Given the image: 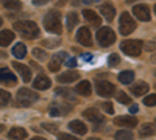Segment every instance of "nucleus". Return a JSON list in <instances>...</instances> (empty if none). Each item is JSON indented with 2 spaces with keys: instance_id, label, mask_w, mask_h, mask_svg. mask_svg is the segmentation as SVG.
<instances>
[{
  "instance_id": "6e6552de",
  "label": "nucleus",
  "mask_w": 156,
  "mask_h": 140,
  "mask_svg": "<svg viewBox=\"0 0 156 140\" xmlns=\"http://www.w3.org/2000/svg\"><path fill=\"white\" fill-rule=\"evenodd\" d=\"M115 92V86L109 81H98L97 83V94L100 97H111Z\"/></svg>"
},
{
  "instance_id": "dca6fc26",
  "label": "nucleus",
  "mask_w": 156,
  "mask_h": 140,
  "mask_svg": "<svg viewBox=\"0 0 156 140\" xmlns=\"http://www.w3.org/2000/svg\"><path fill=\"white\" fill-rule=\"evenodd\" d=\"M100 12H101L103 17H105L108 22H111V20L114 19V16H115V8H114L111 3H103V5L100 6Z\"/></svg>"
},
{
  "instance_id": "f8f14e48",
  "label": "nucleus",
  "mask_w": 156,
  "mask_h": 140,
  "mask_svg": "<svg viewBox=\"0 0 156 140\" xmlns=\"http://www.w3.org/2000/svg\"><path fill=\"white\" fill-rule=\"evenodd\" d=\"M83 117L87 118L89 121H92V123H103V121H105V117H103L101 114H100L97 109H94V108L86 109V111L83 112Z\"/></svg>"
},
{
  "instance_id": "a878e982",
  "label": "nucleus",
  "mask_w": 156,
  "mask_h": 140,
  "mask_svg": "<svg viewBox=\"0 0 156 140\" xmlns=\"http://www.w3.org/2000/svg\"><path fill=\"white\" fill-rule=\"evenodd\" d=\"M133 80H134V72L131 70H123L119 73V81L122 84H129V83H133Z\"/></svg>"
},
{
  "instance_id": "6ab92c4d",
  "label": "nucleus",
  "mask_w": 156,
  "mask_h": 140,
  "mask_svg": "<svg viewBox=\"0 0 156 140\" xmlns=\"http://www.w3.org/2000/svg\"><path fill=\"white\" fill-rule=\"evenodd\" d=\"M75 92L78 94V95H83V97H89L90 95V83L87 81V80H84V81H80L76 84V87H75Z\"/></svg>"
},
{
  "instance_id": "a211bd4d",
  "label": "nucleus",
  "mask_w": 156,
  "mask_h": 140,
  "mask_svg": "<svg viewBox=\"0 0 156 140\" xmlns=\"http://www.w3.org/2000/svg\"><path fill=\"white\" fill-rule=\"evenodd\" d=\"M69 128H70V131H73V132L78 134V135H83V134L87 132V126H86L83 121H80V120L70 121V123H69Z\"/></svg>"
},
{
  "instance_id": "2eb2a0df",
  "label": "nucleus",
  "mask_w": 156,
  "mask_h": 140,
  "mask_svg": "<svg viewBox=\"0 0 156 140\" xmlns=\"http://www.w3.org/2000/svg\"><path fill=\"white\" fill-rule=\"evenodd\" d=\"M51 84V81L47 78L45 75H39L37 78L33 81V87L37 89V90H45V89H48Z\"/></svg>"
},
{
  "instance_id": "39448f33",
  "label": "nucleus",
  "mask_w": 156,
  "mask_h": 140,
  "mask_svg": "<svg viewBox=\"0 0 156 140\" xmlns=\"http://www.w3.org/2000/svg\"><path fill=\"white\" fill-rule=\"evenodd\" d=\"M97 42L101 47H109L115 42V33L109 27H101L97 31Z\"/></svg>"
},
{
  "instance_id": "3c124183",
  "label": "nucleus",
  "mask_w": 156,
  "mask_h": 140,
  "mask_svg": "<svg viewBox=\"0 0 156 140\" xmlns=\"http://www.w3.org/2000/svg\"><path fill=\"white\" fill-rule=\"evenodd\" d=\"M154 12H156V5H154Z\"/></svg>"
},
{
  "instance_id": "ddd939ff",
  "label": "nucleus",
  "mask_w": 156,
  "mask_h": 140,
  "mask_svg": "<svg viewBox=\"0 0 156 140\" xmlns=\"http://www.w3.org/2000/svg\"><path fill=\"white\" fill-rule=\"evenodd\" d=\"M12 67L19 72L23 83H30L31 81V70H30V67H27L25 64H20V62H12Z\"/></svg>"
},
{
  "instance_id": "20e7f679",
  "label": "nucleus",
  "mask_w": 156,
  "mask_h": 140,
  "mask_svg": "<svg viewBox=\"0 0 156 140\" xmlns=\"http://www.w3.org/2000/svg\"><path fill=\"white\" fill-rule=\"evenodd\" d=\"M16 100L20 106H31L39 100V95L34 90H30V89H19Z\"/></svg>"
},
{
  "instance_id": "f704fd0d",
  "label": "nucleus",
  "mask_w": 156,
  "mask_h": 140,
  "mask_svg": "<svg viewBox=\"0 0 156 140\" xmlns=\"http://www.w3.org/2000/svg\"><path fill=\"white\" fill-rule=\"evenodd\" d=\"M144 104H145V106H148V108L156 106V95H148V97H145Z\"/></svg>"
},
{
  "instance_id": "de8ad7c7",
  "label": "nucleus",
  "mask_w": 156,
  "mask_h": 140,
  "mask_svg": "<svg viewBox=\"0 0 156 140\" xmlns=\"http://www.w3.org/2000/svg\"><path fill=\"white\" fill-rule=\"evenodd\" d=\"M3 129H5V126H3V125H0V132H2Z\"/></svg>"
},
{
  "instance_id": "c03bdc74",
  "label": "nucleus",
  "mask_w": 156,
  "mask_h": 140,
  "mask_svg": "<svg viewBox=\"0 0 156 140\" xmlns=\"http://www.w3.org/2000/svg\"><path fill=\"white\" fill-rule=\"evenodd\" d=\"M30 140H47V138H44V137H33V138H30Z\"/></svg>"
},
{
  "instance_id": "5701e85b",
  "label": "nucleus",
  "mask_w": 156,
  "mask_h": 140,
  "mask_svg": "<svg viewBox=\"0 0 156 140\" xmlns=\"http://www.w3.org/2000/svg\"><path fill=\"white\" fill-rule=\"evenodd\" d=\"M78 78H80V73H76V72H64L62 75L58 76V81L59 83H73Z\"/></svg>"
},
{
  "instance_id": "09e8293b",
  "label": "nucleus",
  "mask_w": 156,
  "mask_h": 140,
  "mask_svg": "<svg viewBox=\"0 0 156 140\" xmlns=\"http://www.w3.org/2000/svg\"><path fill=\"white\" fill-rule=\"evenodd\" d=\"M89 140H100V138H97V137H90Z\"/></svg>"
},
{
  "instance_id": "b1692460",
  "label": "nucleus",
  "mask_w": 156,
  "mask_h": 140,
  "mask_svg": "<svg viewBox=\"0 0 156 140\" xmlns=\"http://www.w3.org/2000/svg\"><path fill=\"white\" fill-rule=\"evenodd\" d=\"M8 137L12 140H23V138H27V131L23 128H12L8 132Z\"/></svg>"
},
{
  "instance_id": "9b49d317",
  "label": "nucleus",
  "mask_w": 156,
  "mask_h": 140,
  "mask_svg": "<svg viewBox=\"0 0 156 140\" xmlns=\"http://www.w3.org/2000/svg\"><path fill=\"white\" fill-rule=\"evenodd\" d=\"M133 12H134V16L142 20V22H148L150 20V8L147 5H136L133 8Z\"/></svg>"
},
{
  "instance_id": "cd10ccee",
  "label": "nucleus",
  "mask_w": 156,
  "mask_h": 140,
  "mask_svg": "<svg viewBox=\"0 0 156 140\" xmlns=\"http://www.w3.org/2000/svg\"><path fill=\"white\" fill-rule=\"evenodd\" d=\"M114 138L115 140H134V135L128 129H120V131H117L114 134Z\"/></svg>"
},
{
  "instance_id": "9d476101",
  "label": "nucleus",
  "mask_w": 156,
  "mask_h": 140,
  "mask_svg": "<svg viewBox=\"0 0 156 140\" xmlns=\"http://www.w3.org/2000/svg\"><path fill=\"white\" fill-rule=\"evenodd\" d=\"M115 126H123V128H136L137 126V118L133 115H123V117H115L114 118Z\"/></svg>"
},
{
  "instance_id": "864d4df0",
  "label": "nucleus",
  "mask_w": 156,
  "mask_h": 140,
  "mask_svg": "<svg viewBox=\"0 0 156 140\" xmlns=\"http://www.w3.org/2000/svg\"><path fill=\"white\" fill-rule=\"evenodd\" d=\"M154 75H156V70H154Z\"/></svg>"
},
{
  "instance_id": "f257e3e1",
  "label": "nucleus",
  "mask_w": 156,
  "mask_h": 140,
  "mask_svg": "<svg viewBox=\"0 0 156 140\" xmlns=\"http://www.w3.org/2000/svg\"><path fill=\"white\" fill-rule=\"evenodd\" d=\"M14 30L22 36V37H27V39H34V37L39 36V28L37 25L31 20H20L14 23Z\"/></svg>"
},
{
  "instance_id": "4c0bfd02",
  "label": "nucleus",
  "mask_w": 156,
  "mask_h": 140,
  "mask_svg": "<svg viewBox=\"0 0 156 140\" xmlns=\"http://www.w3.org/2000/svg\"><path fill=\"white\" fill-rule=\"evenodd\" d=\"M58 140H80V138H76L75 135H70V134H66V132H62L58 135Z\"/></svg>"
},
{
  "instance_id": "1a4fd4ad",
  "label": "nucleus",
  "mask_w": 156,
  "mask_h": 140,
  "mask_svg": "<svg viewBox=\"0 0 156 140\" xmlns=\"http://www.w3.org/2000/svg\"><path fill=\"white\" fill-rule=\"evenodd\" d=\"M76 41L80 42L84 47H90L92 45V36H90V31L87 27H81L76 31Z\"/></svg>"
},
{
  "instance_id": "603ef678",
  "label": "nucleus",
  "mask_w": 156,
  "mask_h": 140,
  "mask_svg": "<svg viewBox=\"0 0 156 140\" xmlns=\"http://www.w3.org/2000/svg\"><path fill=\"white\" fill-rule=\"evenodd\" d=\"M154 89H156V84H154Z\"/></svg>"
},
{
  "instance_id": "0eeeda50",
  "label": "nucleus",
  "mask_w": 156,
  "mask_h": 140,
  "mask_svg": "<svg viewBox=\"0 0 156 140\" xmlns=\"http://www.w3.org/2000/svg\"><path fill=\"white\" fill-rule=\"evenodd\" d=\"M119 27H120V33H122L123 36H128V34H131V33L136 30V22L133 20V17L129 16L126 11H123L122 16H120Z\"/></svg>"
},
{
  "instance_id": "72a5a7b5",
  "label": "nucleus",
  "mask_w": 156,
  "mask_h": 140,
  "mask_svg": "<svg viewBox=\"0 0 156 140\" xmlns=\"http://www.w3.org/2000/svg\"><path fill=\"white\" fill-rule=\"evenodd\" d=\"M33 56L36 59H39V61H45L47 59V53L44 52V50H41V48H34L33 50Z\"/></svg>"
},
{
  "instance_id": "2f4dec72",
  "label": "nucleus",
  "mask_w": 156,
  "mask_h": 140,
  "mask_svg": "<svg viewBox=\"0 0 156 140\" xmlns=\"http://www.w3.org/2000/svg\"><path fill=\"white\" fill-rule=\"evenodd\" d=\"M120 64V58H119V55H109V58H108V66L109 67H117Z\"/></svg>"
},
{
  "instance_id": "ea45409f",
  "label": "nucleus",
  "mask_w": 156,
  "mask_h": 140,
  "mask_svg": "<svg viewBox=\"0 0 156 140\" xmlns=\"http://www.w3.org/2000/svg\"><path fill=\"white\" fill-rule=\"evenodd\" d=\"M66 66H67V67H76V59H73V58L67 59V61H66Z\"/></svg>"
},
{
  "instance_id": "c756f323",
  "label": "nucleus",
  "mask_w": 156,
  "mask_h": 140,
  "mask_svg": "<svg viewBox=\"0 0 156 140\" xmlns=\"http://www.w3.org/2000/svg\"><path fill=\"white\" fill-rule=\"evenodd\" d=\"M59 67H61V58L56 55V56H53V58L50 59L48 69H50L51 72H58V70H59Z\"/></svg>"
},
{
  "instance_id": "a18cd8bd",
  "label": "nucleus",
  "mask_w": 156,
  "mask_h": 140,
  "mask_svg": "<svg viewBox=\"0 0 156 140\" xmlns=\"http://www.w3.org/2000/svg\"><path fill=\"white\" fill-rule=\"evenodd\" d=\"M33 3H34V5H44L45 2H44V0H41V2H33Z\"/></svg>"
},
{
  "instance_id": "7c9ffc66",
  "label": "nucleus",
  "mask_w": 156,
  "mask_h": 140,
  "mask_svg": "<svg viewBox=\"0 0 156 140\" xmlns=\"http://www.w3.org/2000/svg\"><path fill=\"white\" fill-rule=\"evenodd\" d=\"M9 101H11V95H9V92L3 90V89H0V106H6Z\"/></svg>"
},
{
  "instance_id": "8fccbe9b",
  "label": "nucleus",
  "mask_w": 156,
  "mask_h": 140,
  "mask_svg": "<svg viewBox=\"0 0 156 140\" xmlns=\"http://www.w3.org/2000/svg\"><path fill=\"white\" fill-rule=\"evenodd\" d=\"M2 23H3V20H2V19H0V27H2Z\"/></svg>"
},
{
  "instance_id": "a19ab883",
  "label": "nucleus",
  "mask_w": 156,
  "mask_h": 140,
  "mask_svg": "<svg viewBox=\"0 0 156 140\" xmlns=\"http://www.w3.org/2000/svg\"><path fill=\"white\" fill-rule=\"evenodd\" d=\"M59 42L56 41V42H50V41H44V45H47V47H55V45H58Z\"/></svg>"
},
{
  "instance_id": "473e14b6",
  "label": "nucleus",
  "mask_w": 156,
  "mask_h": 140,
  "mask_svg": "<svg viewBox=\"0 0 156 140\" xmlns=\"http://www.w3.org/2000/svg\"><path fill=\"white\" fill-rule=\"evenodd\" d=\"M117 101L122 103V104H129V103H131V98H129L125 92H119V94H117Z\"/></svg>"
},
{
  "instance_id": "58836bf2",
  "label": "nucleus",
  "mask_w": 156,
  "mask_h": 140,
  "mask_svg": "<svg viewBox=\"0 0 156 140\" xmlns=\"http://www.w3.org/2000/svg\"><path fill=\"white\" fill-rule=\"evenodd\" d=\"M103 109H105L108 114H114V108L111 103H103Z\"/></svg>"
},
{
  "instance_id": "393cba45",
  "label": "nucleus",
  "mask_w": 156,
  "mask_h": 140,
  "mask_svg": "<svg viewBox=\"0 0 156 140\" xmlns=\"http://www.w3.org/2000/svg\"><path fill=\"white\" fill-rule=\"evenodd\" d=\"M12 55H14L17 59L25 58V55H27V47H25V44H22V42L16 44L14 47H12Z\"/></svg>"
},
{
  "instance_id": "aec40b11",
  "label": "nucleus",
  "mask_w": 156,
  "mask_h": 140,
  "mask_svg": "<svg viewBox=\"0 0 156 140\" xmlns=\"http://www.w3.org/2000/svg\"><path fill=\"white\" fill-rule=\"evenodd\" d=\"M156 134V126L153 123H144L142 126H139V135L140 137H148Z\"/></svg>"
},
{
  "instance_id": "f3484780",
  "label": "nucleus",
  "mask_w": 156,
  "mask_h": 140,
  "mask_svg": "<svg viewBox=\"0 0 156 140\" xmlns=\"http://www.w3.org/2000/svg\"><path fill=\"white\" fill-rule=\"evenodd\" d=\"M83 16H84V19L89 22V23H92L94 27H100V16L97 14L95 11H92V9H84L83 11Z\"/></svg>"
},
{
  "instance_id": "7ed1b4c3",
  "label": "nucleus",
  "mask_w": 156,
  "mask_h": 140,
  "mask_svg": "<svg viewBox=\"0 0 156 140\" xmlns=\"http://www.w3.org/2000/svg\"><path fill=\"white\" fill-rule=\"evenodd\" d=\"M144 42L139 39H126L120 44V50L128 56H139L142 53Z\"/></svg>"
},
{
  "instance_id": "37998d69",
  "label": "nucleus",
  "mask_w": 156,
  "mask_h": 140,
  "mask_svg": "<svg viewBox=\"0 0 156 140\" xmlns=\"http://www.w3.org/2000/svg\"><path fill=\"white\" fill-rule=\"evenodd\" d=\"M81 58H83L84 61H90V59H92V56H90V55H83Z\"/></svg>"
},
{
  "instance_id": "bb28decb",
  "label": "nucleus",
  "mask_w": 156,
  "mask_h": 140,
  "mask_svg": "<svg viewBox=\"0 0 156 140\" xmlns=\"http://www.w3.org/2000/svg\"><path fill=\"white\" fill-rule=\"evenodd\" d=\"M78 20H80V17H78L76 12H69V14L66 16V27H67L69 31L73 30V27L78 23Z\"/></svg>"
},
{
  "instance_id": "f03ea898",
  "label": "nucleus",
  "mask_w": 156,
  "mask_h": 140,
  "mask_svg": "<svg viewBox=\"0 0 156 140\" xmlns=\"http://www.w3.org/2000/svg\"><path fill=\"white\" fill-rule=\"evenodd\" d=\"M44 27L48 33H55L59 34L62 31V25H61V16L58 11H50L47 12V16L44 17Z\"/></svg>"
},
{
  "instance_id": "c85d7f7f",
  "label": "nucleus",
  "mask_w": 156,
  "mask_h": 140,
  "mask_svg": "<svg viewBox=\"0 0 156 140\" xmlns=\"http://www.w3.org/2000/svg\"><path fill=\"white\" fill-rule=\"evenodd\" d=\"M56 94H58V95H61L64 100H67V101H75V94L70 90V89L58 87V89H56Z\"/></svg>"
},
{
  "instance_id": "423d86ee",
  "label": "nucleus",
  "mask_w": 156,
  "mask_h": 140,
  "mask_svg": "<svg viewBox=\"0 0 156 140\" xmlns=\"http://www.w3.org/2000/svg\"><path fill=\"white\" fill-rule=\"evenodd\" d=\"M72 111V106L67 104L66 101H53L50 106H48V114L51 117H62V115H67V114Z\"/></svg>"
},
{
  "instance_id": "79ce46f5",
  "label": "nucleus",
  "mask_w": 156,
  "mask_h": 140,
  "mask_svg": "<svg viewBox=\"0 0 156 140\" xmlns=\"http://www.w3.org/2000/svg\"><path fill=\"white\" fill-rule=\"evenodd\" d=\"M137 111H139L137 106H131V108H129V112H131V114H134V112H137Z\"/></svg>"
},
{
  "instance_id": "c9c22d12",
  "label": "nucleus",
  "mask_w": 156,
  "mask_h": 140,
  "mask_svg": "<svg viewBox=\"0 0 156 140\" xmlns=\"http://www.w3.org/2000/svg\"><path fill=\"white\" fill-rule=\"evenodd\" d=\"M42 128L45 131H50V132H56L58 131V125H55V123H42Z\"/></svg>"
},
{
  "instance_id": "4468645a",
  "label": "nucleus",
  "mask_w": 156,
  "mask_h": 140,
  "mask_svg": "<svg viewBox=\"0 0 156 140\" xmlns=\"http://www.w3.org/2000/svg\"><path fill=\"white\" fill-rule=\"evenodd\" d=\"M17 78H16V75L12 73L11 70L8 69H0V83H3V84H16Z\"/></svg>"
},
{
  "instance_id": "e433bc0d",
  "label": "nucleus",
  "mask_w": 156,
  "mask_h": 140,
  "mask_svg": "<svg viewBox=\"0 0 156 140\" xmlns=\"http://www.w3.org/2000/svg\"><path fill=\"white\" fill-rule=\"evenodd\" d=\"M5 6L8 9H20L22 8V3L20 2H5Z\"/></svg>"
},
{
  "instance_id": "4be33fe9",
  "label": "nucleus",
  "mask_w": 156,
  "mask_h": 140,
  "mask_svg": "<svg viewBox=\"0 0 156 140\" xmlns=\"http://www.w3.org/2000/svg\"><path fill=\"white\" fill-rule=\"evenodd\" d=\"M148 84H145V83H137V84H134V86H131V94L133 95H136V97H142V95H145L147 92H148Z\"/></svg>"
},
{
  "instance_id": "412c9836",
  "label": "nucleus",
  "mask_w": 156,
  "mask_h": 140,
  "mask_svg": "<svg viewBox=\"0 0 156 140\" xmlns=\"http://www.w3.org/2000/svg\"><path fill=\"white\" fill-rule=\"evenodd\" d=\"M12 39H14V33H12L11 30H3L0 31V47H6L12 42Z\"/></svg>"
},
{
  "instance_id": "49530a36",
  "label": "nucleus",
  "mask_w": 156,
  "mask_h": 140,
  "mask_svg": "<svg viewBox=\"0 0 156 140\" xmlns=\"http://www.w3.org/2000/svg\"><path fill=\"white\" fill-rule=\"evenodd\" d=\"M151 62H156V55H154V56H151Z\"/></svg>"
}]
</instances>
